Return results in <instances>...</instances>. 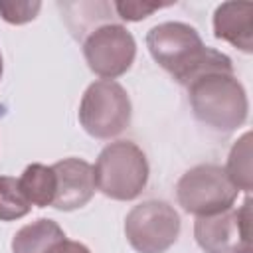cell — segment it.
<instances>
[{
  "mask_svg": "<svg viewBox=\"0 0 253 253\" xmlns=\"http://www.w3.org/2000/svg\"><path fill=\"white\" fill-rule=\"evenodd\" d=\"M61 239H65V231L53 219L42 217L16 231L12 253H43Z\"/></svg>",
  "mask_w": 253,
  "mask_h": 253,
  "instance_id": "8fae6325",
  "label": "cell"
},
{
  "mask_svg": "<svg viewBox=\"0 0 253 253\" xmlns=\"http://www.w3.org/2000/svg\"><path fill=\"white\" fill-rule=\"evenodd\" d=\"M213 36L241 49L253 51V4L221 2L213 12Z\"/></svg>",
  "mask_w": 253,
  "mask_h": 253,
  "instance_id": "30bf717a",
  "label": "cell"
},
{
  "mask_svg": "<svg viewBox=\"0 0 253 253\" xmlns=\"http://www.w3.org/2000/svg\"><path fill=\"white\" fill-rule=\"evenodd\" d=\"M172 6V2H113V8L117 10L119 18L126 20V22H138L148 18L150 14H154L160 8Z\"/></svg>",
  "mask_w": 253,
  "mask_h": 253,
  "instance_id": "2e32d148",
  "label": "cell"
},
{
  "mask_svg": "<svg viewBox=\"0 0 253 253\" xmlns=\"http://www.w3.org/2000/svg\"><path fill=\"white\" fill-rule=\"evenodd\" d=\"M194 117L221 132L241 126L249 113L247 93L233 69H217L200 75L188 85Z\"/></svg>",
  "mask_w": 253,
  "mask_h": 253,
  "instance_id": "7a4b0ae2",
  "label": "cell"
},
{
  "mask_svg": "<svg viewBox=\"0 0 253 253\" xmlns=\"http://www.w3.org/2000/svg\"><path fill=\"white\" fill-rule=\"evenodd\" d=\"M55 174V196L51 208L73 211L89 204L95 194L93 166L83 158H63L51 164Z\"/></svg>",
  "mask_w": 253,
  "mask_h": 253,
  "instance_id": "9c48e42d",
  "label": "cell"
},
{
  "mask_svg": "<svg viewBox=\"0 0 253 253\" xmlns=\"http://www.w3.org/2000/svg\"><path fill=\"white\" fill-rule=\"evenodd\" d=\"M20 190L32 206L47 208L53 204L55 196V174L51 166L43 164H30L22 176L18 178Z\"/></svg>",
  "mask_w": 253,
  "mask_h": 253,
  "instance_id": "7c38bea8",
  "label": "cell"
},
{
  "mask_svg": "<svg viewBox=\"0 0 253 253\" xmlns=\"http://www.w3.org/2000/svg\"><path fill=\"white\" fill-rule=\"evenodd\" d=\"M2 71H4V63H2V53H0V79H2Z\"/></svg>",
  "mask_w": 253,
  "mask_h": 253,
  "instance_id": "ac0fdd59",
  "label": "cell"
},
{
  "mask_svg": "<svg viewBox=\"0 0 253 253\" xmlns=\"http://www.w3.org/2000/svg\"><path fill=\"white\" fill-rule=\"evenodd\" d=\"M194 237L206 253L251 251V198H245L239 210L231 208L215 215L198 217Z\"/></svg>",
  "mask_w": 253,
  "mask_h": 253,
  "instance_id": "ba28073f",
  "label": "cell"
},
{
  "mask_svg": "<svg viewBox=\"0 0 253 253\" xmlns=\"http://www.w3.org/2000/svg\"><path fill=\"white\" fill-rule=\"evenodd\" d=\"M132 117V105L125 87L117 81L99 79L91 83L79 103V123L93 138L109 140L121 134Z\"/></svg>",
  "mask_w": 253,
  "mask_h": 253,
  "instance_id": "277c9868",
  "label": "cell"
},
{
  "mask_svg": "<svg viewBox=\"0 0 253 253\" xmlns=\"http://www.w3.org/2000/svg\"><path fill=\"white\" fill-rule=\"evenodd\" d=\"M83 55L95 75L113 81L130 69L136 55V42L125 26L109 22L87 34Z\"/></svg>",
  "mask_w": 253,
  "mask_h": 253,
  "instance_id": "52a82bcc",
  "label": "cell"
},
{
  "mask_svg": "<svg viewBox=\"0 0 253 253\" xmlns=\"http://www.w3.org/2000/svg\"><path fill=\"white\" fill-rule=\"evenodd\" d=\"M225 174L237 190L251 192L253 174H251V132H243L229 150Z\"/></svg>",
  "mask_w": 253,
  "mask_h": 253,
  "instance_id": "4fadbf2b",
  "label": "cell"
},
{
  "mask_svg": "<svg viewBox=\"0 0 253 253\" xmlns=\"http://www.w3.org/2000/svg\"><path fill=\"white\" fill-rule=\"evenodd\" d=\"M32 204L20 190L18 178L0 176V221H14L28 215Z\"/></svg>",
  "mask_w": 253,
  "mask_h": 253,
  "instance_id": "5bb4252c",
  "label": "cell"
},
{
  "mask_svg": "<svg viewBox=\"0 0 253 253\" xmlns=\"http://www.w3.org/2000/svg\"><path fill=\"white\" fill-rule=\"evenodd\" d=\"M125 235L136 253H164L180 235V215L166 202H142L126 213Z\"/></svg>",
  "mask_w": 253,
  "mask_h": 253,
  "instance_id": "8992f818",
  "label": "cell"
},
{
  "mask_svg": "<svg viewBox=\"0 0 253 253\" xmlns=\"http://www.w3.org/2000/svg\"><path fill=\"white\" fill-rule=\"evenodd\" d=\"M239 190L231 184L223 166L198 164L190 168L176 184V198L184 211L202 215H215L231 210Z\"/></svg>",
  "mask_w": 253,
  "mask_h": 253,
  "instance_id": "5b68a950",
  "label": "cell"
},
{
  "mask_svg": "<svg viewBox=\"0 0 253 253\" xmlns=\"http://www.w3.org/2000/svg\"><path fill=\"white\" fill-rule=\"evenodd\" d=\"M40 8H42V2H38V0H34V2H30V0H16V2L0 0V16L8 24H16V26L32 22L38 16Z\"/></svg>",
  "mask_w": 253,
  "mask_h": 253,
  "instance_id": "9a60e30c",
  "label": "cell"
},
{
  "mask_svg": "<svg viewBox=\"0 0 253 253\" xmlns=\"http://www.w3.org/2000/svg\"><path fill=\"white\" fill-rule=\"evenodd\" d=\"M95 188L119 202L134 200L148 182V160L144 152L130 140L109 142L97 156L93 166Z\"/></svg>",
  "mask_w": 253,
  "mask_h": 253,
  "instance_id": "3957f363",
  "label": "cell"
},
{
  "mask_svg": "<svg viewBox=\"0 0 253 253\" xmlns=\"http://www.w3.org/2000/svg\"><path fill=\"white\" fill-rule=\"evenodd\" d=\"M43 253H91L89 247H85L79 241H71V239H61L55 245H51L49 249H45Z\"/></svg>",
  "mask_w": 253,
  "mask_h": 253,
  "instance_id": "e0dca14e",
  "label": "cell"
},
{
  "mask_svg": "<svg viewBox=\"0 0 253 253\" xmlns=\"http://www.w3.org/2000/svg\"><path fill=\"white\" fill-rule=\"evenodd\" d=\"M247 253H251V251H247Z\"/></svg>",
  "mask_w": 253,
  "mask_h": 253,
  "instance_id": "d6986e66",
  "label": "cell"
},
{
  "mask_svg": "<svg viewBox=\"0 0 253 253\" xmlns=\"http://www.w3.org/2000/svg\"><path fill=\"white\" fill-rule=\"evenodd\" d=\"M146 47L152 59L186 87L204 73L233 69L225 53L208 47L198 30L184 22H162L150 28L146 34Z\"/></svg>",
  "mask_w": 253,
  "mask_h": 253,
  "instance_id": "6da1fadb",
  "label": "cell"
}]
</instances>
